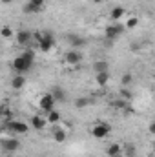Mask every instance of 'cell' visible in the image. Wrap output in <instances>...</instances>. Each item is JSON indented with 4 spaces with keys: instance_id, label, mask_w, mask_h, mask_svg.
<instances>
[{
    "instance_id": "cell-1",
    "label": "cell",
    "mask_w": 155,
    "mask_h": 157,
    "mask_svg": "<svg viewBox=\"0 0 155 157\" xmlns=\"http://www.w3.org/2000/svg\"><path fill=\"white\" fill-rule=\"evenodd\" d=\"M33 39L39 42V49L40 51H44V53H47V51H51L53 49V46H55V39H53V35L51 33H35L33 35Z\"/></svg>"
},
{
    "instance_id": "cell-2",
    "label": "cell",
    "mask_w": 155,
    "mask_h": 157,
    "mask_svg": "<svg viewBox=\"0 0 155 157\" xmlns=\"http://www.w3.org/2000/svg\"><path fill=\"white\" fill-rule=\"evenodd\" d=\"M13 68H15V71H18L20 75H24V73H28V71L33 68V62L28 60V59H24L22 55H18V57L13 60Z\"/></svg>"
},
{
    "instance_id": "cell-3",
    "label": "cell",
    "mask_w": 155,
    "mask_h": 157,
    "mask_svg": "<svg viewBox=\"0 0 155 157\" xmlns=\"http://www.w3.org/2000/svg\"><path fill=\"white\" fill-rule=\"evenodd\" d=\"M0 148H2V152H6V154H15V152L20 148V143H18V139H15V137H6V139H0Z\"/></svg>"
},
{
    "instance_id": "cell-4",
    "label": "cell",
    "mask_w": 155,
    "mask_h": 157,
    "mask_svg": "<svg viewBox=\"0 0 155 157\" xmlns=\"http://www.w3.org/2000/svg\"><path fill=\"white\" fill-rule=\"evenodd\" d=\"M55 99H53V95L51 93H44L42 97L39 99V108L42 110V112H51V110H55Z\"/></svg>"
},
{
    "instance_id": "cell-5",
    "label": "cell",
    "mask_w": 155,
    "mask_h": 157,
    "mask_svg": "<svg viewBox=\"0 0 155 157\" xmlns=\"http://www.w3.org/2000/svg\"><path fill=\"white\" fill-rule=\"evenodd\" d=\"M6 122H7L6 128L11 130L13 133H18V135H24V133H28V130H29V126H28L26 122H22V121H6Z\"/></svg>"
},
{
    "instance_id": "cell-6",
    "label": "cell",
    "mask_w": 155,
    "mask_h": 157,
    "mask_svg": "<svg viewBox=\"0 0 155 157\" xmlns=\"http://www.w3.org/2000/svg\"><path fill=\"white\" fill-rule=\"evenodd\" d=\"M124 29H126V28H124L122 24L113 22L112 26H108V28L104 29V35H106V39H112V40H113V39H117L119 35H122V33H124Z\"/></svg>"
},
{
    "instance_id": "cell-7",
    "label": "cell",
    "mask_w": 155,
    "mask_h": 157,
    "mask_svg": "<svg viewBox=\"0 0 155 157\" xmlns=\"http://www.w3.org/2000/svg\"><path fill=\"white\" fill-rule=\"evenodd\" d=\"M110 132H112V128L108 126V124H104V122H97L95 126H93V137H97V139H106L108 135H110Z\"/></svg>"
},
{
    "instance_id": "cell-8",
    "label": "cell",
    "mask_w": 155,
    "mask_h": 157,
    "mask_svg": "<svg viewBox=\"0 0 155 157\" xmlns=\"http://www.w3.org/2000/svg\"><path fill=\"white\" fill-rule=\"evenodd\" d=\"M64 60H66V64L77 66V64L82 62V51H78V49H70V51L64 55Z\"/></svg>"
},
{
    "instance_id": "cell-9",
    "label": "cell",
    "mask_w": 155,
    "mask_h": 157,
    "mask_svg": "<svg viewBox=\"0 0 155 157\" xmlns=\"http://www.w3.org/2000/svg\"><path fill=\"white\" fill-rule=\"evenodd\" d=\"M68 42L71 44V49H78V48H82V46H86V39H82V37H78L75 33H70L68 37Z\"/></svg>"
},
{
    "instance_id": "cell-10",
    "label": "cell",
    "mask_w": 155,
    "mask_h": 157,
    "mask_svg": "<svg viewBox=\"0 0 155 157\" xmlns=\"http://www.w3.org/2000/svg\"><path fill=\"white\" fill-rule=\"evenodd\" d=\"M33 39V33L31 31H28V29H22V31H18L17 33V42L20 44V46H26V44H29V40Z\"/></svg>"
},
{
    "instance_id": "cell-11",
    "label": "cell",
    "mask_w": 155,
    "mask_h": 157,
    "mask_svg": "<svg viewBox=\"0 0 155 157\" xmlns=\"http://www.w3.org/2000/svg\"><path fill=\"white\" fill-rule=\"evenodd\" d=\"M124 15H126V9H124V7H120V6H115V7L112 9V13H110V18H112L113 22H119Z\"/></svg>"
},
{
    "instance_id": "cell-12",
    "label": "cell",
    "mask_w": 155,
    "mask_h": 157,
    "mask_svg": "<svg viewBox=\"0 0 155 157\" xmlns=\"http://www.w3.org/2000/svg\"><path fill=\"white\" fill-rule=\"evenodd\" d=\"M51 95H53L55 102H62V101H66V91H64L60 86H55V88L51 90Z\"/></svg>"
},
{
    "instance_id": "cell-13",
    "label": "cell",
    "mask_w": 155,
    "mask_h": 157,
    "mask_svg": "<svg viewBox=\"0 0 155 157\" xmlns=\"http://www.w3.org/2000/svg\"><path fill=\"white\" fill-rule=\"evenodd\" d=\"M24 86H26V78H24V75L18 73L17 77L11 78V88H13V90H22Z\"/></svg>"
},
{
    "instance_id": "cell-14",
    "label": "cell",
    "mask_w": 155,
    "mask_h": 157,
    "mask_svg": "<svg viewBox=\"0 0 155 157\" xmlns=\"http://www.w3.org/2000/svg\"><path fill=\"white\" fill-rule=\"evenodd\" d=\"M53 139H55V143H64V141L68 139L66 130H62V128H55V130H53Z\"/></svg>"
},
{
    "instance_id": "cell-15",
    "label": "cell",
    "mask_w": 155,
    "mask_h": 157,
    "mask_svg": "<svg viewBox=\"0 0 155 157\" xmlns=\"http://www.w3.org/2000/svg\"><path fill=\"white\" fill-rule=\"evenodd\" d=\"M46 122H47V121L44 117H39V115H33V117H31V126H33L35 130H42V128L46 126Z\"/></svg>"
},
{
    "instance_id": "cell-16",
    "label": "cell",
    "mask_w": 155,
    "mask_h": 157,
    "mask_svg": "<svg viewBox=\"0 0 155 157\" xmlns=\"http://www.w3.org/2000/svg\"><path fill=\"white\" fill-rule=\"evenodd\" d=\"M95 80H97L99 86H106L108 80H110V73H108V71H99V73L95 75Z\"/></svg>"
},
{
    "instance_id": "cell-17",
    "label": "cell",
    "mask_w": 155,
    "mask_h": 157,
    "mask_svg": "<svg viewBox=\"0 0 155 157\" xmlns=\"http://www.w3.org/2000/svg\"><path fill=\"white\" fill-rule=\"evenodd\" d=\"M106 155L108 157H119L120 155V146H119V144H112V146H108Z\"/></svg>"
},
{
    "instance_id": "cell-18",
    "label": "cell",
    "mask_w": 155,
    "mask_h": 157,
    "mask_svg": "<svg viewBox=\"0 0 155 157\" xmlns=\"http://www.w3.org/2000/svg\"><path fill=\"white\" fill-rule=\"evenodd\" d=\"M93 70H95V73H99V71H108V62H106V60H99V62L93 64Z\"/></svg>"
},
{
    "instance_id": "cell-19",
    "label": "cell",
    "mask_w": 155,
    "mask_h": 157,
    "mask_svg": "<svg viewBox=\"0 0 155 157\" xmlns=\"http://www.w3.org/2000/svg\"><path fill=\"white\" fill-rule=\"evenodd\" d=\"M89 102H91L89 99H86V97H78V99H75V108L82 110V108H86V106H88Z\"/></svg>"
},
{
    "instance_id": "cell-20",
    "label": "cell",
    "mask_w": 155,
    "mask_h": 157,
    "mask_svg": "<svg viewBox=\"0 0 155 157\" xmlns=\"http://www.w3.org/2000/svg\"><path fill=\"white\" fill-rule=\"evenodd\" d=\"M47 122H59L60 121V113L57 112V110H51V112H47V119H46Z\"/></svg>"
},
{
    "instance_id": "cell-21",
    "label": "cell",
    "mask_w": 155,
    "mask_h": 157,
    "mask_svg": "<svg viewBox=\"0 0 155 157\" xmlns=\"http://www.w3.org/2000/svg\"><path fill=\"white\" fill-rule=\"evenodd\" d=\"M22 11H24L26 15H31V13H39L40 9H39V7H35L33 4H29V2H28V4H26V6L22 7Z\"/></svg>"
},
{
    "instance_id": "cell-22",
    "label": "cell",
    "mask_w": 155,
    "mask_h": 157,
    "mask_svg": "<svg viewBox=\"0 0 155 157\" xmlns=\"http://www.w3.org/2000/svg\"><path fill=\"white\" fill-rule=\"evenodd\" d=\"M137 26H139V18H137V17H130L124 28H128V29H133V28H137Z\"/></svg>"
},
{
    "instance_id": "cell-23",
    "label": "cell",
    "mask_w": 155,
    "mask_h": 157,
    "mask_svg": "<svg viewBox=\"0 0 155 157\" xmlns=\"http://www.w3.org/2000/svg\"><path fill=\"white\" fill-rule=\"evenodd\" d=\"M0 37H2V39H9V37H13V29L7 28V26H4V28L0 29Z\"/></svg>"
},
{
    "instance_id": "cell-24",
    "label": "cell",
    "mask_w": 155,
    "mask_h": 157,
    "mask_svg": "<svg viewBox=\"0 0 155 157\" xmlns=\"http://www.w3.org/2000/svg\"><path fill=\"white\" fill-rule=\"evenodd\" d=\"M24 59H28V60H31V62H35V51L33 49H24L22 53H20Z\"/></svg>"
},
{
    "instance_id": "cell-25",
    "label": "cell",
    "mask_w": 155,
    "mask_h": 157,
    "mask_svg": "<svg viewBox=\"0 0 155 157\" xmlns=\"http://www.w3.org/2000/svg\"><path fill=\"white\" fill-rule=\"evenodd\" d=\"M124 154H126L128 157H135V148H133L131 144H128V146L124 148Z\"/></svg>"
},
{
    "instance_id": "cell-26",
    "label": "cell",
    "mask_w": 155,
    "mask_h": 157,
    "mask_svg": "<svg viewBox=\"0 0 155 157\" xmlns=\"http://www.w3.org/2000/svg\"><path fill=\"white\" fill-rule=\"evenodd\" d=\"M29 4H33L35 7H39V9H42V6L46 4V0H29Z\"/></svg>"
},
{
    "instance_id": "cell-27",
    "label": "cell",
    "mask_w": 155,
    "mask_h": 157,
    "mask_svg": "<svg viewBox=\"0 0 155 157\" xmlns=\"http://www.w3.org/2000/svg\"><path fill=\"white\" fill-rule=\"evenodd\" d=\"M130 82H131V75H128V73H126V75H122V84H124V86H126V84H130Z\"/></svg>"
},
{
    "instance_id": "cell-28",
    "label": "cell",
    "mask_w": 155,
    "mask_h": 157,
    "mask_svg": "<svg viewBox=\"0 0 155 157\" xmlns=\"http://www.w3.org/2000/svg\"><path fill=\"white\" fill-rule=\"evenodd\" d=\"M141 48H142V46H141L139 42H133V44H131V51H135V53H137V51H141Z\"/></svg>"
},
{
    "instance_id": "cell-29",
    "label": "cell",
    "mask_w": 155,
    "mask_h": 157,
    "mask_svg": "<svg viewBox=\"0 0 155 157\" xmlns=\"http://www.w3.org/2000/svg\"><path fill=\"white\" fill-rule=\"evenodd\" d=\"M122 97H124V99H131V93L126 90V91H122Z\"/></svg>"
},
{
    "instance_id": "cell-30",
    "label": "cell",
    "mask_w": 155,
    "mask_h": 157,
    "mask_svg": "<svg viewBox=\"0 0 155 157\" xmlns=\"http://www.w3.org/2000/svg\"><path fill=\"white\" fill-rule=\"evenodd\" d=\"M150 133H155V122H150Z\"/></svg>"
},
{
    "instance_id": "cell-31",
    "label": "cell",
    "mask_w": 155,
    "mask_h": 157,
    "mask_svg": "<svg viewBox=\"0 0 155 157\" xmlns=\"http://www.w3.org/2000/svg\"><path fill=\"white\" fill-rule=\"evenodd\" d=\"M11 2H13V0H2V4H4V6H7V4H11Z\"/></svg>"
},
{
    "instance_id": "cell-32",
    "label": "cell",
    "mask_w": 155,
    "mask_h": 157,
    "mask_svg": "<svg viewBox=\"0 0 155 157\" xmlns=\"http://www.w3.org/2000/svg\"><path fill=\"white\" fill-rule=\"evenodd\" d=\"M91 2H95V4H100V2H104V0H91Z\"/></svg>"
}]
</instances>
